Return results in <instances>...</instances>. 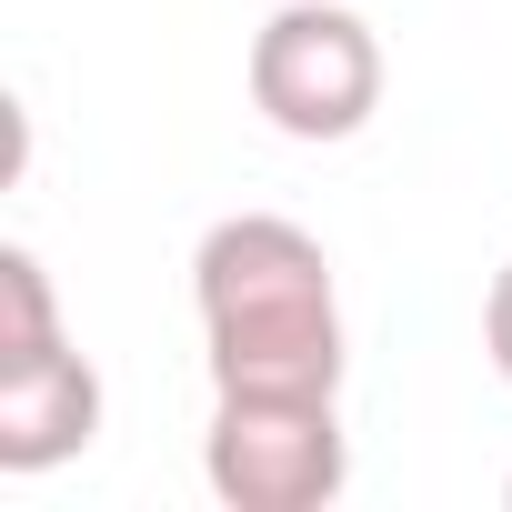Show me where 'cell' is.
I'll return each mask as SVG.
<instances>
[{
	"label": "cell",
	"instance_id": "6da1fadb",
	"mask_svg": "<svg viewBox=\"0 0 512 512\" xmlns=\"http://www.w3.org/2000/svg\"><path fill=\"white\" fill-rule=\"evenodd\" d=\"M191 312H201V362L211 392H302L342 402L352 342H342V292L332 251L282 221V211H231L191 251Z\"/></svg>",
	"mask_w": 512,
	"mask_h": 512
},
{
	"label": "cell",
	"instance_id": "7a4b0ae2",
	"mask_svg": "<svg viewBox=\"0 0 512 512\" xmlns=\"http://www.w3.org/2000/svg\"><path fill=\"white\" fill-rule=\"evenodd\" d=\"M251 111L282 141H352L382 111V41L342 0H282L251 31Z\"/></svg>",
	"mask_w": 512,
	"mask_h": 512
},
{
	"label": "cell",
	"instance_id": "3957f363",
	"mask_svg": "<svg viewBox=\"0 0 512 512\" xmlns=\"http://www.w3.org/2000/svg\"><path fill=\"white\" fill-rule=\"evenodd\" d=\"M201 482H211L231 512H322V502L352 482L342 402H302V392H211Z\"/></svg>",
	"mask_w": 512,
	"mask_h": 512
},
{
	"label": "cell",
	"instance_id": "277c9868",
	"mask_svg": "<svg viewBox=\"0 0 512 512\" xmlns=\"http://www.w3.org/2000/svg\"><path fill=\"white\" fill-rule=\"evenodd\" d=\"M101 442V372L61 342L51 362L0 372V472H61Z\"/></svg>",
	"mask_w": 512,
	"mask_h": 512
},
{
	"label": "cell",
	"instance_id": "5b68a950",
	"mask_svg": "<svg viewBox=\"0 0 512 512\" xmlns=\"http://www.w3.org/2000/svg\"><path fill=\"white\" fill-rule=\"evenodd\" d=\"M71 332H61V302H51V272H41V251L11 241L0 251V372H21V362H51Z\"/></svg>",
	"mask_w": 512,
	"mask_h": 512
},
{
	"label": "cell",
	"instance_id": "8992f818",
	"mask_svg": "<svg viewBox=\"0 0 512 512\" xmlns=\"http://www.w3.org/2000/svg\"><path fill=\"white\" fill-rule=\"evenodd\" d=\"M482 352H492V372L512 382V262H502L492 292H482Z\"/></svg>",
	"mask_w": 512,
	"mask_h": 512
},
{
	"label": "cell",
	"instance_id": "52a82bcc",
	"mask_svg": "<svg viewBox=\"0 0 512 512\" xmlns=\"http://www.w3.org/2000/svg\"><path fill=\"white\" fill-rule=\"evenodd\" d=\"M502 502H512V482H502Z\"/></svg>",
	"mask_w": 512,
	"mask_h": 512
}]
</instances>
